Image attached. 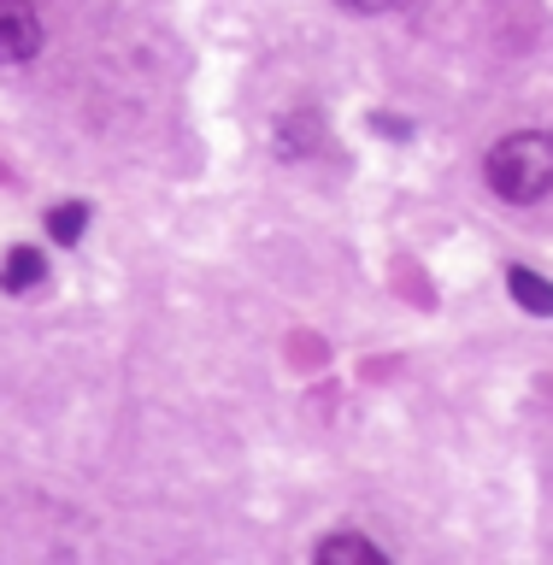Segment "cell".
I'll list each match as a JSON object with an SVG mask.
<instances>
[{"instance_id":"1","label":"cell","mask_w":553,"mask_h":565,"mask_svg":"<svg viewBox=\"0 0 553 565\" xmlns=\"http://www.w3.org/2000/svg\"><path fill=\"white\" fill-rule=\"evenodd\" d=\"M483 183L507 206H536L553 194V130H512L483 153Z\"/></svg>"},{"instance_id":"2","label":"cell","mask_w":553,"mask_h":565,"mask_svg":"<svg viewBox=\"0 0 553 565\" xmlns=\"http://www.w3.org/2000/svg\"><path fill=\"white\" fill-rule=\"evenodd\" d=\"M325 148H330V124L318 106H289V113H277V124H272V153L277 159L300 166V159H312Z\"/></svg>"},{"instance_id":"3","label":"cell","mask_w":553,"mask_h":565,"mask_svg":"<svg viewBox=\"0 0 553 565\" xmlns=\"http://www.w3.org/2000/svg\"><path fill=\"white\" fill-rule=\"evenodd\" d=\"M47 30L35 0H0V65H30L42 53Z\"/></svg>"},{"instance_id":"4","label":"cell","mask_w":553,"mask_h":565,"mask_svg":"<svg viewBox=\"0 0 553 565\" xmlns=\"http://www.w3.org/2000/svg\"><path fill=\"white\" fill-rule=\"evenodd\" d=\"M0 289L12 300H30L47 289V259L42 247H7V259H0Z\"/></svg>"},{"instance_id":"5","label":"cell","mask_w":553,"mask_h":565,"mask_svg":"<svg viewBox=\"0 0 553 565\" xmlns=\"http://www.w3.org/2000/svg\"><path fill=\"white\" fill-rule=\"evenodd\" d=\"M312 559L318 565H389V547L360 536V530H330V536L312 547Z\"/></svg>"},{"instance_id":"6","label":"cell","mask_w":553,"mask_h":565,"mask_svg":"<svg viewBox=\"0 0 553 565\" xmlns=\"http://www.w3.org/2000/svg\"><path fill=\"white\" fill-rule=\"evenodd\" d=\"M507 289H512V300H519L530 318H553V282L542 271H530V265H507Z\"/></svg>"},{"instance_id":"7","label":"cell","mask_w":553,"mask_h":565,"mask_svg":"<svg viewBox=\"0 0 553 565\" xmlns=\"http://www.w3.org/2000/svg\"><path fill=\"white\" fill-rule=\"evenodd\" d=\"M83 230H88V201H60V206L47 212V236L60 242V247H77Z\"/></svg>"},{"instance_id":"8","label":"cell","mask_w":553,"mask_h":565,"mask_svg":"<svg viewBox=\"0 0 553 565\" xmlns=\"http://www.w3.org/2000/svg\"><path fill=\"white\" fill-rule=\"evenodd\" d=\"M342 7H348V12H383L377 0H342Z\"/></svg>"}]
</instances>
